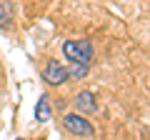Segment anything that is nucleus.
<instances>
[{
  "label": "nucleus",
  "mask_w": 150,
  "mask_h": 140,
  "mask_svg": "<svg viewBox=\"0 0 150 140\" xmlns=\"http://www.w3.org/2000/svg\"><path fill=\"white\" fill-rule=\"evenodd\" d=\"M50 115H53V105H50V98H48V95H43L40 100H38V105H35V118L40 120V123H48Z\"/></svg>",
  "instance_id": "5"
},
{
  "label": "nucleus",
  "mask_w": 150,
  "mask_h": 140,
  "mask_svg": "<svg viewBox=\"0 0 150 140\" xmlns=\"http://www.w3.org/2000/svg\"><path fill=\"white\" fill-rule=\"evenodd\" d=\"M43 80L48 83V85H53V88L63 85V83L68 80V68H63L60 63L50 60V63L45 65V70H43Z\"/></svg>",
  "instance_id": "3"
},
{
  "label": "nucleus",
  "mask_w": 150,
  "mask_h": 140,
  "mask_svg": "<svg viewBox=\"0 0 150 140\" xmlns=\"http://www.w3.org/2000/svg\"><path fill=\"white\" fill-rule=\"evenodd\" d=\"M75 105H78V110H80V113H88V115L98 110L95 95H93L90 90H83V93H78V98H75Z\"/></svg>",
  "instance_id": "4"
},
{
  "label": "nucleus",
  "mask_w": 150,
  "mask_h": 140,
  "mask_svg": "<svg viewBox=\"0 0 150 140\" xmlns=\"http://www.w3.org/2000/svg\"><path fill=\"white\" fill-rule=\"evenodd\" d=\"M88 68H90V65H83V63H70V68H68V78H73V80H83V78L88 75Z\"/></svg>",
  "instance_id": "6"
},
{
  "label": "nucleus",
  "mask_w": 150,
  "mask_h": 140,
  "mask_svg": "<svg viewBox=\"0 0 150 140\" xmlns=\"http://www.w3.org/2000/svg\"><path fill=\"white\" fill-rule=\"evenodd\" d=\"M63 125H65V130H70V133L75 135V138H93V135H95V128L78 113L63 115Z\"/></svg>",
  "instance_id": "2"
},
{
  "label": "nucleus",
  "mask_w": 150,
  "mask_h": 140,
  "mask_svg": "<svg viewBox=\"0 0 150 140\" xmlns=\"http://www.w3.org/2000/svg\"><path fill=\"white\" fill-rule=\"evenodd\" d=\"M5 10H8V5L3 3V5H0V28H8L13 23V18H5Z\"/></svg>",
  "instance_id": "7"
},
{
  "label": "nucleus",
  "mask_w": 150,
  "mask_h": 140,
  "mask_svg": "<svg viewBox=\"0 0 150 140\" xmlns=\"http://www.w3.org/2000/svg\"><path fill=\"white\" fill-rule=\"evenodd\" d=\"M63 53L70 63H83L90 65L93 63V45L90 40H65L63 43Z\"/></svg>",
  "instance_id": "1"
}]
</instances>
